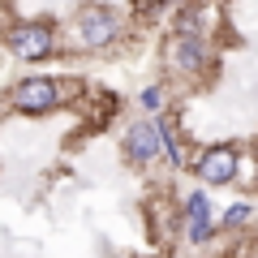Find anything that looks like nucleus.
<instances>
[{"mask_svg":"<svg viewBox=\"0 0 258 258\" xmlns=\"http://www.w3.org/2000/svg\"><path fill=\"white\" fill-rule=\"evenodd\" d=\"M249 215H254V211H249V203H232L228 211H224V220H220V224H224V228H241Z\"/></svg>","mask_w":258,"mask_h":258,"instance_id":"8","label":"nucleus"},{"mask_svg":"<svg viewBox=\"0 0 258 258\" xmlns=\"http://www.w3.org/2000/svg\"><path fill=\"white\" fill-rule=\"evenodd\" d=\"M237 151L232 147H211V151H203V159H198V181L203 185H228L232 176H237Z\"/></svg>","mask_w":258,"mask_h":258,"instance_id":"6","label":"nucleus"},{"mask_svg":"<svg viewBox=\"0 0 258 258\" xmlns=\"http://www.w3.org/2000/svg\"><path fill=\"white\" fill-rule=\"evenodd\" d=\"M116 13L108 9V5H86V9H78V18H74V43L78 47H103V43H112L116 39Z\"/></svg>","mask_w":258,"mask_h":258,"instance_id":"1","label":"nucleus"},{"mask_svg":"<svg viewBox=\"0 0 258 258\" xmlns=\"http://www.w3.org/2000/svg\"><path fill=\"white\" fill-rule=\"evenodd\" d=\"M172 64H176V69H185V74H198V69L207 64V43H203V35H198V39H176Z\"/></svg>","mask_w":258,"mask_h":258,"instance_id":"7","label":"nucleus"},{"mask_svg":"<svg viewBox=\"0 0 258 258\" xmlns=\"http://www.w3.org/2000/svg\"><path fill=\"white\" fill-rule=\"evenodd\" d=\"M138 103H142V112H147V116H155V112L164 108V86H147Z\"/></svg>","mask_w":258,"mask_h":258,"instance_id":"9","label":"nucleus"},{"mask_svg":"<svg viewBox=\"0 0 258 258\" xmlns=\"http://www.w3.org/2000/svg\"><path fill=\"white\" fill-rule=\"evenodd\" d=\"M181 228L189 245H207L215 237V220H211V198L203 189H194L181 198Z\"/></svg>","mask_w":258,"mask_h":258,"instance_id":"4","label":"nucleus"},{"mask_svg":"<svg viewBox=\"0 0 258 258\" xmlns=\"http://www.w3.org/2000/svg\"><path fill=\"white\" fill-rule=\"evenodd\" d=\"M120 151H125V159L134 168H147L151 159L164 151V134H159V120H134V125L125 129V142H120Z\"/></svg>","mask_w":258,"mask_h":258,"instance_id":"3","label":"nucleus"},{"mask_svg":"<svg viewBox=\"0 0 258 258\" xmlns=\"http://www.w3.org/2000/svg\"><path fill=\"white\" fill-rule=\"evenodd\" d=\"M9 47L22 60H39V56L52 52V30H47L43 22H22V26L9 30Z\"/></svg>","mask_w":258,"mask_h":258,"instance_id":"5","label":"nucleus"},{"mask_svg":"<svg viewBox=\"0 0 258 258\" xmlns=\"http://www.w3.org/2000/svg\"><path fill=\"white\" fill-rule=\"evenodd\" d=\"M9 103L18 112H26V116H43V112L60 108V86H56L52 78H26V82L13 86Z\"/></svg>","mask_w":258,"mask_h":258,"instance_id":"2","label":"nucleus"}]
</instances>
